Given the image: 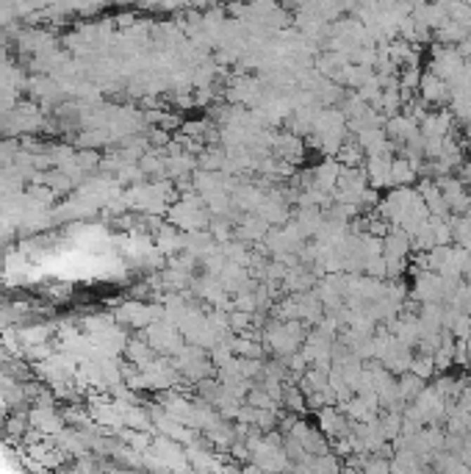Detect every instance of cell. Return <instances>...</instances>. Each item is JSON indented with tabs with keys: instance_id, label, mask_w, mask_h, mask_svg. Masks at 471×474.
<instances>
[{
	"instance_id": "obj_1",
	"label": "cell",
	"mask_w": 471,
	"mask_h": 474,
	"mask_svg": "<svg viewBox=\"0 0 471 474\" xmlns=\"http://www.w3.org/2000/svg\"><path fill=\"white\" fill-rule=\"evenodd\" d=\"M422 95H424V100H430V103L441 100V97H444V81L435 78V75H427V78L422 81Z\"/></svg>"
}]
</instances>
